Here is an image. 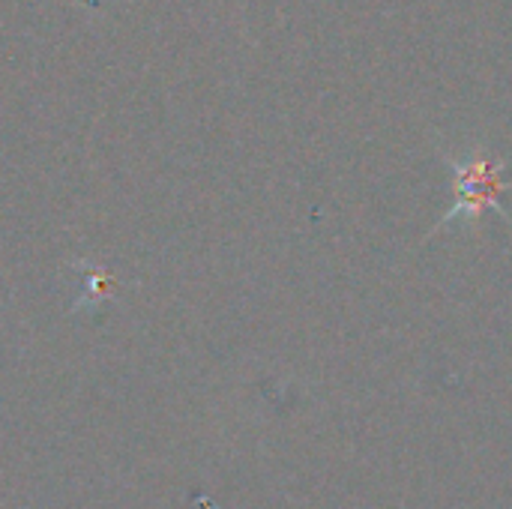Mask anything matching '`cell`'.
<instances>
[{
	"label": "cell",
	"instance_id": "1",
	"mask_svg": "<svg viewBox=\"0 0 512 509\" xmlns=\"http://www.w3.org/2000/svg\"><path fill=\"white\" fill-rule=\"evenodd\" d=\"M453 171H456V204L450 207V213L441 219L438 228L456 222V219H477L489 210H495L498 216H510L504 207V192L507 183L501 177V162L486 156V153H474L468 159H450Z\"/></svg>",
	"mask_w": 512,
	"mask_h": 509
}]
</instances>
